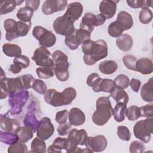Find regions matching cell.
Returning <instances> with one entry per match:
<instances>
[{
  "mask_svg": "<svg viewBox=\"0 0 153 153\" xmlns=\"http://www.w3.org/2000/svg\"><path fill=\"white\" fill-rule=\"evenodd\" d=\"M84 53L83 60L87 65H94L97 61L106 57L108 54V45L105 41L88 40L82 44Z\"/></svg>",
  "mask_w": 153,
  "mask_h": 153,
  "instance_id": "1",
  "label": "cell"
},
{
  "mask_svg": "<svg viewBox=\"0 0 153 153\" xmlns=\"http://www.w3.org/2000/svg\"><path fill=\"white\" fill-rule=\"evenodd\" d=\"M113 115V108L109 97L102 96L96 101V109L93 114L92 121L97 126L105 125Z\"/></svg>",
  "mask_w": 153,
  "mask_h": 153,
  "instance_id": "2",
  "label": "cell"
},
{
  "mask_svg": "<svg viewBox=\"0 0 153 153\" xmlns=\"http://www.w3.org/2000/svg\"><path fill=\"white\" fill-rule=\"evenodd\" d=\"M87 133L84 129L77 130L72 128L68 136V147L66 151L68 153L82 152V149L78 147V145H85V142L87 137Z\"/></svg>",
  "mask_w": 153,
  "mask_h": 153,
  "instance_id": "3",
  "label": "cell"
},
{
  "mask_svg": "<svg viewBox=\"0 0 153 153\" xmlns=\"http://www.w3.org/2000/svg\"><path fill=\"white\" fill-rule=\"evenodd\" d=\"M153 133V118H146L144 120L137 121L133 127L134 136L144 143L151 140V134Z\"/></svg>",
  "mask_w": 153,
  "mask_h": 153,
  "instance_id": "4",
  "label": "cell"
},
{
  "mask_svg": "<svg viewBox=\"0 0 153 153\" xmlns=\"http://www.w3.org/2000/svg\"><path fill=\"white\" fill-rule=\"evenodd\" d=\"M0 88L1 99H5L11 94L25 90L20 77L5 78L0 81Z\"/></svg>",
  "mask_w": 153,
  "mask_h": 153,
  "instance_id": "5",
  "label": "cell"
},
{
  "mask_svg": "<svg viewBox=\"0 0 153 153\" xmlns=\"http://www.w3.org/2000/svg\"><path fill=\"white\" fill-rule=\"evenodd\" d=\"M33 36L39 41L41 47L46 48L53 46L56 42L55 35L41 26H36L32 30Z\"/></svg>",
  "mask_w": 153,
  "mask_h": 153,
  "instance_id": "6",
  "label": "cell"
},
{
  "mask_svg": "<svg viewBox=\"0 0 153 153\" xmlns=\"http://www.w3.org/2000/svg\"><path fill=\"white\" fill-rule=\"evenodd\" d=\"M29 93L26 90L9 95L8 103L11 108L10 111V113L13 115L20 114L22 111V108L29 98Z\"/></svg>",
  "mask_w": 153,
  "mask_h": 153,
  "instance_id": "7",
  "label": "cell"
},
{
  "mask_svg": "<svg viewBox=\"0 0 153 153\" xmlns=\"http://www.w3.org/2000/svg\"><path fill=\"white\" fill-rule=\"evenodd\" d=\"M106 20V19L102 14L95 15L91 13H87L82 17L80 23V29H84L90 33L95 26L102 25Z\"/></svg>",
  "mask_w": 153,
  "mask_h": 153,
  "instance_id": "8",
  "label": "cell"
},
{
  "mask_svg": "<svg viewBox=\"0 0 153 153\" xmlns=\"http://www.w3.org/2000/svg\"><path fill=\"white\" fill-rule=\"evenodd\" d=\"M53 27L56 33L65 36L73 33L75 29L74 22L64 15L56 19L53 22Z\"/></svg>",
  "mask_w": 153,
  "mask_h": 153,
  "instance_id": "9",
  "label": "cell"
},
{
  "mask_svg": "<svg viewBox=\"0 0 153 153\" xmlns=\"http://www.w3.org/2000/svg\"><path fill=\"white\" fill-rule=\"evenodd\" d=\"M50 56V51L46 47L41 46L35 50L32 59L38 66L54 69V63Z\"/></svg>",
  "mask_w": 153,
  "mask_h": 153,
  "instance_id": "10",
  "label": "cell"
},
{
  "mask_svg": "<svg viewBox=\"0 0 153 153\" xmlns=\"http://www.w3.org/2000/svg\"><path fill=\"white\" fill-rule=\"evenodd\" d=\"M54 127L50 118L44 117L39 122L36 130L38 137L45 140L48 139L54 133Z\"/></svg>",
  "mask_w": 153,
  "mask_h": 153,
  "instance_id": "11",
  "label": "cell"
},
{
  "mask_svg": "<svg viewBox=\"0 0 153 153\" xmlns=\"http://www.w3.org/2000/svg\"><path fill=\"white\" fill-rule=\"evenodd\" d=\"M108 141L103 135H97L94 137L87 136L85 146L91 152H102L107 146Z\"/></svg>",
  "mask_w": 153,
  "mask_h": 153,
  "instance_id": "12",
  "label": "cell"
},
{
  "mask_svg": "<svg viewBox=\"0 0 153 153\" xmlns=\"http://www.w3.org/2000/svg\"><path fill=\"white\" fill-rule=\"evenodd\" d=\"M68 4L66 0H46L42 5V12L45 15H50L63 11Z\"/></svg>",
  "mask_w": 153,
  "mask_h": 153,
  "instance_id": "13",
  "label": "cell"
},
{
  "mask_svg": "<svg viewBox=\"0 0 153 153\" xmlns=\"http://www.w3.org/2000/svg\"><path fill=\"white\" fill-rule=\"evenodd\" d=\"M45 102L54 107H59L66 105L63 94L57 91L55 89H48L44 94Z\"/></svg>",
  "mask_w": 153,
  "mask_h": 153,
  "instance_id": "14",
  "label": "cell"
},
{
  "mask_svg": "<svg viewBox=\"0 0 153 153\" xmlns=\"http://www.w3.org/2000/svg\"><path fill=\"white\" fill-rule=\"evenodd\" d=\"M118 1L103 0L99 5V11L106 19L112 18L117 11V4Z\"/></svg>",
  "mask_w": 153,
  "mask_h": 153,
  "instance_id": "15",
  "label": "cell"
},
{
  "mask_svg": "<svg viewBox=\"0 0 153 153\" xmlns=\"http://www.w3.org/2000/svg\"><path fill=\"white\" fill-rule=\"evenodd\" d=\"M20 127V123L15 118H11L5 115H1L0 117V127L1 129L5 131L14 133Z\"/></svg>",
  "mask_w": 153,
  "mask_h": 153,
  "instance_id": "16",
  "label": "cell"
},
{
  "mask_svg": "<svg viewBox=\"0 0 153 153\" xmlns=\"http://www.w3.org/2000/svg\"><path fill=\"white\" fill-rule=\"evenodd\" d=\"M83 12L82 5L79 2H74L68 5L64 16L70 19L74 23L78 20Z\"/></svg>",
  "mask_w": 153,
  "mask_h": 153,
  "instance_id": "17",
  "label": "cell"
},
{
  "mask_svg": "<svg viewBox=\"0 0 153 153\" xmlns=\"http://www.w3.org/2000/svg\"><path fill=\"white\" fill-rule=\"evenodd\" d=\"M68 119L71 126H79L85 123V116L78 108H72L69 112Z\"/></svg>",
  "mask_w": 153,
  "mask_h": 153,
  "instance_id": "18",
  "label": "cell"
},
{
  "mask_svg": "<svg viewBox=\"0 0 153 153\" xmlns=\"http://www.w3.org/2000/svg\"><path fill=\"white\" fill-rule=\"evenodd\" d=\"M4 27L6 31L5 38L8 41H11L19 37L17 32V22L13 19H8L4 22Z\"/></svg>",
  "mask_w": 153,
  "mask_h": 153,
  "instance_id": "19",
  "label": "cell"
},
{
  "mask_svg": "<svg viewBox=\"0 0 153 153\" xmlns=\"http://www.w3.org/2000/svg\"><path fill=\"white\" fill-rule=\"evenodd\" d=\"M52 59L54 63V68H69L68 57L63 52L60 50H56L51 56Z\"/></svg>",
  "mask_w": 153,
  "mask_h": 153,
  "instance_id": "20",
  "label": "cell"
},
{
  "mask_svg": "<svg viewBox=\"0 0 153 153\" xmlns=\"http://www.w3.org/2000/svg\"><path fill=\"white\" fill-rule=\"evenodd\" d=\"M136 71L143 75L150 74L153 71V65L152 61L148 58H141L137 60L136 63Z\"/></svg>",
  "mask_w": 153,
  "mask_h": 153,
  "instance_id": "21",
  "label": "cell"
},
{
  "mask_svg": "<svg viewBox=\"0 0 153 153\" xmlns=\"http://www.w3.org/2000/svg\"><path fill=\"white\" fill-rule=\"evenodd\" d=\"M116 44L118 48L121 51H128L131 49L133 41L130 35L124 33L117 38Z\"/></svg>",
  "mask_w": 153,
  "mask_h": 153,
  "instance_id": "22",
  "label": "cell"
},
{
  "mask_svg": "<svg viewBox=\"0 0 153 153\" xmlns=\"http://www.w3.org/2000/svg\"><path fill=\"white\" fill-rule=\"evenodd\" d=\"M140 96L145 102H152L153 101L152 78H151L147 82L142 86L140 89Z\"/></svg>",
  "mask_w": 153,
  "mask_h": 153,
  "instance_id": "23",
  "label": "cell"
},
{
  "mask_svg": "<svg viewBox=\"0 0 153 153\" xmlns=\"http://www.w3.org/2000/svg\"><path fill=\"white\" fill-rule=\"evenodd\" d=\"M68 147V142L67 138L56 137L52 145H51L47 149L48 152H59L60 153L62 149L67 150Z\"/></svg>",
  "mask_w": 153,
  "mask_h": 153,
  "instance_id": "24",
  "label": "cell"
},
{
  "mask_svg": "<svg viewBox=\"0 0 153 153\" xmlns=\"http://www.w3.org/2000/svg\"><path fill=\"white\" fill-rule=\"evenodd\" d=\"M117 21L123 27L124 30L131 28L133 25L132 16L130 14L125 11H121L118 14Z\"/></svg>",
  "mask_w": 153,
  "mask_h": 153,
  "instance_id": "25",
  "label": "cell"
},
{
  "mask_svg": "<svg viewBox=\"0 0 153 153\" xmlns=\"http://www.w3.org/2000/svg\"><path fill=\"white\" fill-rule=\"evenodd\" d=\"M110 96L112 97L117 103L127 104L129 100V97L127 92L123 88L118 86H115L110 93Z\"/></svg>",
  "mask_w": 153,
  "mask_h": 153,
  "instance_id": "26",
  "label": "cell"
},
{
  "mask_svg": "<svg viewBox=\"0 0 153 153\" xmlns=\"http://www.w3.org/2000/svg\"><path fill=\"white\" fill-rule=\"evenodd\" d=\"M34 133L35 131L33 129L27 126H20L15 132L18 136L19 140L25 143L27 142L33 137Z\"/></svg>",
  "mask_w": 153,
  "mask_h": 153,
  "instance_id": "27",
  "label": "cell"
},
{
  "mask_svg": "<svg viewBox=\"0 0 153 153\" xmlns=\"http://www.w3.org/2000/svg\"><path fill=\"white\" fill-rule=\"evenodd\" d=\"M33 102H32V109H30L27 111L26 113L25 118L23 120V124L25 126H27L30 127H32L34 131H36L38 126L39 124V121L37 120L35 114V110L33 109Z\"/></svg>",
  "mask_w": 153,
  "mask_h": 153,
  "instance_id": "28",
  "label": "cell"
},
{
  "mask_svg": "<svg viewBox=\"0 0 153 153\" xmlns=\"http://www.w3.org/2000/svg\"><path fill=\"white\" fill-rule=\"evenodd\" d=\"M118 69V65L114 60H105L99 65V70L105 75H110L114 73Z\"/></svg>",
  "mask_w": 153,
  "mask_h": 153,
  "instance_id": "29",
  "label": "cell"
},
{
  "mask_svg": "<svg viewBox=\"0 0 153 153\" xmlns=\"http://www.w3.org/2000/svg\"><path fill=\"white\" fill-rule=\"evenodd\" d=\"M23 1H2L0 2V14L4 15L11 13L16 8V6L20 5Z\"/></svg>",
  "mask_w": 153,
  "mask_h": 153,
  "instance_id": "30",
  "label": "cell"
},
{
  "mask_svg": "<svg viewBox=\"0 0 153 153\" xmlns=\"http://www.w3.org/2000/svg\"><path fill=\"white\" fill-rule=\"evenodd\" d=\"M2 51L6 56L8 57H17L21 55L22 49L17 44L5 43L2 45Z\"/></svg>",
  "mask_w": 153,
  "mask_h": 153,
  "instance_id": "31",
  "label": "cell"
},
{
  "mask_svg": "<svg viewBox=\"0 0 153 153\" xmlns=\"http://www.w3.org/2000/svg\"><path fill=\"white\" fill-rule=\"evenodd\" d=\"M127 109V104L123 103H117L114 108H113V115L114 120L120 123L125 120L126 112Z\"/></svg>",
  "mask_w": 153,
  "mask_h": 153,
  "instance_id": "32",
  "label": "cell"
},
{
  "mask_svg": "<svg viewBox=\"0 0 153 153\" xmlns=\"http://www.w3.org/2000/svg\"><path fill=\"white\" fill-rule=\"evenodd\" d=\"M34 11L30 7L25 6L22 7L17 11L16 16L20 21L23 22H29L33 15Z\"/></svg>",
  "mask_w": 153,
  "mask_h": 153,
  "instance_id": "33",
  "label": "cell"
},
{
  "mask_svg": "<svg viewBox=\"0 0 153 153\" xmlns=\"http://www.w3.org/2000/svg\"><path fill=\"white\" fill-rule=\"evenodd\" d=\"M0 140L1 142L7 144L11 145L19 140L18 136L13 132L5 131L1 130L0 131Z\"/></svg>",
  "mask_w": 153,
  "mask_h": 153,
  "instance_id": "34",
  "label": "cell"
},
{
  "mask_svg": "<svg viewBox=\"0 0 153 153\" xmlns=\"http://www.w3.org/2000/svg\"><path fill=\"white\" fill-rule=\"evenodd\" d=\"M31 150L29 152H46V144L44 140L35 137L31 142Z\"/></svg>",
  "mask_w": 153,
  "mask_h": 153,
  "instance_id": "35",
  "label": "cell"
},
{
  "mask_svg": "<svg viewBox=\"0 0 153 153\" xmlns=\"http://www.w3.org/2000/svg\"><path fill=\"white\" fill-rule=\"evenodd\" d=\"M125 31L123 27L116 20L112 22L108 26V34L114 38H118L121 36L123 32Z\"/></svg>",
  "mask_w": 153,
  "mask_h": 153,
  "instance_id": "36",
  "label": "cell"
},
{
  "mask_svg": "<svg viewBox=\"0 0 153 153\" xmlns=\"http://www.w3.org/2000/svg\"><path fill=\"white\" fill-rule=\"evenodd\" d=\"M116 86L114 81L111 79H103L101 80L98 88V92L103 91L105 93H111Z\"/></svg>",
  "mask_w": 153,
  "mask_h": 153,
  "instance_id": "37",
  "label": "cell"
},
{
  "mask_svg": "<svg viewBox=\"0 0 153 153\" xmlns=\"http://www.w3.org/2000/svg\"><path fill=\"white\" fill-rule=\"evenodd\" d=\"M28 152L27 147L25 142L20 140L10 145L8 148V153H27Z\"/></svg>",
  "mask_w": 153,
  "mask_h": 153,
  "instance_id": "38",
  "label": "cell"
},
{
  "mask_svg": "<svg viewBox=\"0 0 153 153\" xmlns=\"http://www.w3.org/2000/svg\"><path fill=\"white\" fill-rule=\"evenodd\" d=\"M102 79V78H101L97 73H92L87 77V84L92 87L94 92H98L99 85Z\"/></svg>",
  "mask_w": 153,
  "mask_h": 153,
  "instance_id": "39",
  "label": "cell"
},
{
  "mask_svg": "<svg viewBox=\"0 0 153 153\" xmlns=\"http://www.w3.org/2000/svg\"><path fill=\"white\" fill-rule=\"evenodd\" d=\"M127 4L129 7L133 8H149L152 7V1L145 0H136V1H126Z\"/></svg>",
  "mask_w": 153,
  "mask_h": 153,
  "instance_id": "40",
  "label": "cell"
},
{
  "mask_svg": "<svg viewBox=\"0 0 153 153\" xmlns=\"http://www.w3.org/2000/svg\"><path fill=\"white\" fill-rule=\"evenodd\" d=\"M74 35L79 45L90 40L91 37V33L89 32L82 29H75L74 31Z\"/></svg>",
  "mask_w": 153,
  "mask_h": 153,
  "instance_id": "41",
  "label": "cell"
},
{
  "mask_svg": "<svg viewBox=\"0 0 153 153\" xmlns=\"http://www.w3.org/2000/svg\"><path fill=\"white\" fill-rule=\"evenodd\" d=\"M36 73L39 78L48 79L54 76V69L48 67H39L36 69Z\"/></svg>",
  "mask_w": 153,
  "mask_h": 153,
  "instance_id": "42",
  "label": "cell"
},
{
  "mask_svg": "<svg viewBox=\"0 0 153 153\" xmlns=\"http://www.w3.org/2000/svg\"><path fill=\"white\" fill-rule=\"evenodd\" d=\"M126 115L130 121H134L139 119L140 117L139 108L134 105L129 106L126 109Z\"/></svg>",
  "mask_w": 153,
  "mask_h": 153,
  "instance_id": "43",
  "label": "cell"
},
{
  "mask_svg": "<svg viewBox=\"0 0 153 153\" xmlns=\"http://www.w3.org/2000/svg\"><path fill=\"white\" fill-rule=\"evenodd\" d=\"M17 25L19 36H25L27 35L31 28V22H23L22 21H17Z\"/></svg>",
  "mask_w": 153,
  "mask_h": 153,
  "instance_id": "44",
  "label": "cell"
},
{
  "mask_svg": "<svg viewBox=\"0 0 153 153\" xmlns=\"http://www.w3.org/2000/svg\"><path fill=\"white\" fill-rule=\"evenodd\" d=\"M152 12L149 8H142L139 13V19L143 24H148L152 19Z\"/></svg>",
  "mask_w": 153,
  "mask_h": 153,
  "instance_id": "45",
  "label": "cell"
},
{
  "mask_svg": "<svg viewBox=\"0 0 153 153\" xmlns=\"http://www.w3.org/2000/svg\"><path fill=\"white\" fill-rule=\"evenodd\" d=\"M116 86L121 87L123 89L127 88L130 85L129 78L124 74H120L117 75L114 80Z\"/></svg>",
  "mask_w": 153,
  "mask_h": 153,
  "instance_id": "46",
  "label": "cell"
},
{
  "mask_svg": "<svg viewBox=\"0 0 153 153\" xmlns=\"http://www.w3.org/2000/svg\"><path fill=\"white\" fill-rule=\"evenodd\" d=\"M123 62L125 66L130 70L136 71V63L137 58L132 55H126L123 56Z\"/></svg>",
  "mask_w": 153,
  "mask_h": 153,
  "instance_id": "47",
  "label": "cell"
},
{
  "mask_svg": "<svg viewBox=\"0 0 153 153\" xmlns=\"http://www.w3.org/2000/svg\"><path fill=\"white\" fill-rule=\"evenodd\" d=\"M62 93L64 95L66 105H69L76 96V91L73 87L66 88L63 90Z\"/></svg>",
  "mask_w": 153,
  "mask_h": 153,
  "instance_id": "48",
  "label": "cell"
},
{
  "mask_svg": "<svg viewBox=\"0 0 153 153\" xmlns=\"http://www.w3.org/2000/svg\"><path fill=\"white\" fill-rule=\"evenodd\" d=\"M65 43L69 47V48L71 50H75L77 49L78 48V47L79 46V44L77 40L75 38V36L74 35V32L73 33H72L71 34L65 36Z\"/></svg>",
  "mask_w": 153,
  "mask_h": 153,
  "instance_id": "49",
  "label": "cell"
},
{
  "mask_svg": "<svg viewBox=\"0 0 153 153\" xmlns=\"http://www.w3.org/2000/svg\"><path fill=\"white\" fill-rule=\"evenodd\" d=\"M32 88L35 91L41 94H44L47 90V87L45 83L43 81L38 79H35Z\"/></svg>",
  "mask_w": 153,
  "mask_h": 153,
  "instance_id": "50",
  "label": "cell"
},
{
  "mask_svg": "<svg viewBox=\"0 0 153 153\" xmlns=\"http://www.w3.org/2000/svg\"><path fill=\"white\" fill-rule=\"evenodd\" d=\"M117 135L120 139L124 141L130 140L131 137L129 129L124 126H120L117 127Z\"/></svg>",
  "mask_w": 153,
  "mask_h": 153,
  "instance_id": "51",
  "label": "cell"
},
{
  "mask_svg": "<svg viewBox=\"0 0 153 153\" xmlns=\"http://www.w3.org/2000/svg\"><path fill=\"white\" fill-rule=\"evenodd\" d=\"M19 77L22 82V84H23V87L25 90L29 89L32 87L33 82L35 79L32 75L25 74V75L20 76Z\"/></svg>",
  "mask_w": 153,
  "mask_h": 153,
  "instance_id": "52",
  "label": "cell"
},
{
  "mask_svg": "<svg viewBox=\"0 0 153 153\" xmlns=\"http://www.w3.org/2000/svg\"><path fill=\"white\" fill-rule=\"evenodd\" d=\"M140 117L145 118H152L153 117V105L147 104L139 108Z\"/></svg>",
  "mask_w": 153,
  "mask_h": 153,
  "instance_id": "53",
  "label": "cell"
},
{
  "mask_svg": "<svg viewBox=\"0 0 153 153\" xmlns=\"http://www.w3.org/2000/svg\"><path fill=\"white\" fill-rule=\"evenodd\" d=\"M130 153H142L145 151V145L143 143L134 140L132 142L129 147Z\"/></svg>",
  "mask_w": 153,
  "mask_h": 153,
  "instance_id": "54",
  "label": "cell"
},
{
  "mask_svg": "<svg viewBox=\"0 0 153 153\" xmlns=\"http://www.w3.org/2000/svg\"><path fill=\"white\" fill-rule=\"evenodd\" d=\"M13 63L19 65L23 69H26L29 66L30 60L26 56L20 55L14 58L13 60Z\"/></svg>",
  "mask_w": 153,
  "mask_h": 153,
  "instance_id": "55",
  "label": "cell"
},
{
  "mask_svg": "<svg viewBox=\"0 0 153 153\" xmlns=\"http://www.w3.org/2000/svg\"><path fill=\"white\" fill-rule=\"evenodd\" d=\"M54 74L57 78L62 82L67 81L69 77L68 69H54Z\"/></svg>",
  "mask_w": 153,
  "mask_h": 153,
  "instance_id": "56",
  "label": "cell"
},
{
  "mask_svg": "<svg viewBox=\"0 0 153 153\" xmlns=\"http://www.w3.org/2000/svg\"><path fill=\"white\" fill-rule=\"evenodd\" d=\"M68 114L69 112L66 109L58 111L56 114V117H55L56 121L59 124L66 123L68 119Z\"/></svg>",
  "mask_w": 153,
  "mask_h": 153,
  "instance_id": "57",
  "label": "cell"
},
{
  "mask_svg": "<svg viewBox=\"0 0 153 153\" xmlns=\"http://www.w3.org/2000/svg\"><path fill=\"white\" fill-rule=\"evenodd\" d=\"M72 127L71 124L69 123L66 122L59 125L57 128V132L60 136H66L69 133Z\"/></svg>",
  "mask_w": 153,
  "mask_h": 153,
  "instance_id": "58",
  "label": "cell"
},
{
  "mask_svg": "<svg viewBox=\"0 0 153 153\" xmlns=\"http://www.w3.org/2000/svg\"><path fill=\"white\" fill-rule=\"evenodd\" d=\"M130 85L133 91L137 93L140 89V87L141 85V82L139 79L132 78L131 81H130Z\"/></svg>",
  "mask_w": 153,
  "mask_h": 153,
  "instance_id": "59",
  "label": "cell"
},
{
  "mask_svg": "<svg viewBox=\"0 0 153 153\" xmlns=\"http://www.w3.org/2000/svg\"><path fill=\"white\" fill-rule=\"evenodd\" d=\"M39 4V0H27L25 1L26 6L31 8L33 11H36L38 8Z\"/></svg>",
  "mask_w": 153,
  "mask_h": 153,
  "instance_id": "60",
  "label": "cell"
},
{
  "mask_svg": "<svg viewBox=\"0 0 153 153\" xmlns=\"http://www.w3.org/2000/svg\"><path fill=\"white\" fill-rule=\"evenodd\" d=\"M23 68L18 64L17 63H14L11 65L10 67V71L13 73V74H19V72H21L22 69Z\"/></svg>",
  "mask_w": 153,
  "mask_h": 153,
  "instance_id": "61",
  "label": "cell"
},
{
  "mask_svg": "<svg viewBox=\"0 0 153 153\" xmlns=\"http://www.w3.org/2000/svg\"><path fill=\"white\" fill-rule=\"evenodd\" d=\"M1 80L0 81H1V80H2V79H5V73L4 72V71H3V69H1Z\"/></svg>",
  "mask_w": 153,
  "mask_h": 153,
  "instance_id": "62",
  "label": "cell"
}]
</instances>
